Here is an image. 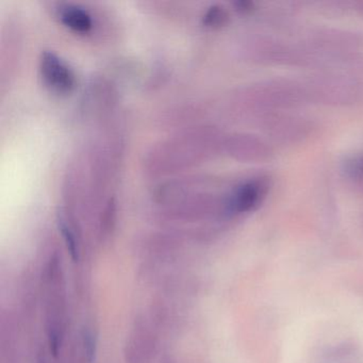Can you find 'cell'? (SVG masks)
<instances>
[{"label":"cell","instance_id":"obj_1","mask_svg":"<svg viewBox=\"0 0 363 363\" xmlns=\"http://www.w3.org/2000/svg\"><path fill=\"white\" fill-rule=\"evenodd\" d=\"M242 107L259 118L269 114L290 112L311 103L307 82L292 79H269L248 86L240 93Z\"/></svg>","mask_w":363,"mask_h":363},{"label":"cell","instance_id":"obj_2","mask_svg":"<svg viewBox=\"0 0 363 363\" xmlns=\"http://www.w3.org/2000/svg\"><path fill=\"white\" fill-rule=\"evenodd\" d=\"M246 57L254 62L272 67H316L315 59L306 45L272 37H256L244 46Z\"/></svg>","mask_w":363,"mask_h":363},{"label":"cell","instance_id":"obj_3","mask_svg":"<svg viewBox=\"0 0 363 363\" xmlns=\"http://www.w3.org/2000/svg\"><path fill=\"white\" fill-rule=\"evenodd\" d=\"M267 141L279 145H296L313 135L315 125L309 118L290 112L269 114L260 118Z\"/></svg>","mask_w":363,"mask_h":363},{"label":"cell","instance_id":"obj_4","mask_svg":"<svg viewBox=\"0 0 363 363\" xmlns=\"http://www.w3.org/2000/svg\"><path fill=\"white\" fill-rule=\"evenodd\" d=\"M269 189L271 182L269 177L259 176L246 180L227 196L228 213L242 214L254 211L267 199Z\"/></svg>","mask_w":363,"mask_h":363},{"label":"cell","instance_id":"obj_5","mask_svg":"<svg viewBox=\"0 0 363 363\" xmlns=\"http://www.w3.org/2000/svg\"><path fill=\"white\" fill-rule=\"evenodd\" d=\"M225 146L233 158L243 162H267L274 156L273 146L267 139L250 133L231 135Z\"/></svg>","mask_w":363,"mask_h":363},{"label":"cell","instance_id":"obj_6","mask_svg":"<svg viewBox=\"0 0 363 363\" xmlns=\"http://www.w3.org/2000/svg\"><path fill=\"white\" fill-rule=\"evenodd\" d=\"M40 69L46 86L54 92L69 94L75 88V75L54 52H45L42 54Z\"/></svg>","mask_w":363,"mask_h":363},{"label":"cell","instance_id":"obj_7","mask_svg":"<svg viewBox=\"0 0 363 363\" xmlns=\"http://www.w3.org/2000/svg\"><path fill=\"white\" fill-rule=\"evenodd\" d=\"M60 18L65 26L78 33L92 30L93 22L90 14L76 6H65L60 10Z\"/></svg>","mask_w":363,"mask_h":363},{"label":"cell","instance_id":"obj_8","mask_svg":"<svg viewBox=\"0 0 363 363\" xmlns=\"http://www.w3.org/2000/svg\"><path fill=\"white\" fill-rule=\"evenodd\" d=\"M341 172L346 184L356 192L363 194V155L346 159Z\"/></svg>","mask_w":363,"mask_h":363},{"label":"cell","instance_id":"obj_9","mask_svg":"<svg viewBox=\"0 0 363 363\" xmlns=\"http://www.w3.org/2000/svg\"><path fill=\"white\" fill-rule=\"evenodd\" d=\"M59 226H60L61 233H62L63 238H65V244H67V250H69L72 258L75 261L78 260L79 259V244H78L75 230L65 216H61L59 218Z\"/></svg>","mask_w":363,"mask_h":363},{"label":"cell","instance_id":"obj_10","mask_svg":"<svg viewBox=\"0 0 363 363\" xmlns=\"http://www.w3.org/2000/svg\"><path fill=\"white\" fill-rule=\"evenodd\" d=\"M229 14L224 7L220 5L212 6L209 8L205 16L203 22L205 26L209 28H220L228 23Z\"/></svg>","mask_w":363,"mask_h":363},{"label":"cell","instance_id":"obj_11","mask_svg":"<svg viewBox=\"0 0 363 363\" xmlns=\"http://www.w3.org/2000/svg\"><path fill=\"white\" fill-rule=\"evenodd\" d=\"M84 348H86V354H88L89 361H92L93 356H94L95 352V343L94 340H93V335L88 331V333H84Z\"/></svg>","mask_w":363,"mask_h":363},{"label":"cell","instance_id":"obj_12","mask_svg":"<svg viewBox=\"0 0 363 363\" xmlns=\"http://www.w3.org/2000/svg\"><path fill=\"white\" fill-rule=\"evenodd\" d=\"M352 344H343V345L337 346V347L331 348L330 352H328V356L339 357L345 356L350 354L352 350Z\"/></svg>","mask_w":363,"mask_h":363},{"label":"cell","instance_id":"obj_13","mask_svg":"<svg viewBox=\"0 0 363 363\" xmlns=\"http://www.w3.org/2000/svg\"><path fill=\"white\" fill-rule=\"evenodd\" d=\"M352 8H354V11L357 13L360 14V16H363V1L360 0V1H356V3H352Z\"/></svg>","mask_w":363,"mask_h":363}]
</instances>
